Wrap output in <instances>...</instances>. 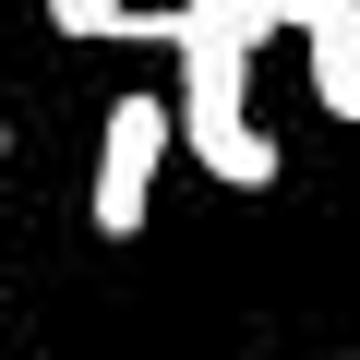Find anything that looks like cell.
<instances>
[{
  "label": "cell",
  "mask_w": 360,
  "mask_h": 360,
  "mask_svg": "<svg viewBox=\"0 0 360 360\" xmlns=\"http://www.w3.org/2000/svg\"><path fill=\"white\" fill-rule=\"evenodd\" d=\"M180 13V144H193L229 193H276V132L252 120V49L276 37L264 25V0H168Z\"/></svg>",
  "instance_id": "obj_1"
},
{
  "label": "cell",
  "mask_w": 360,
  "mask_h": 360,
  "mask_svg": "<svg viewBox=\"0 0 360 360\" xmlns=\"http://www.w3.org/2000/svg\"><path fill=\"white\" fill-rule=\"evenodd\" d=\"M168 144H180V108H168V96H120V108H108V132H96V240H132V229H144Z\"/></svg>",
  "instance_id": "obj_2"
},
{
  "label": "cell",
  "mask_w": 360,
  "mask_h": 360,
  "mask_svg": "<svg viewBox=\"0 0 360 360\" xmlns=\"http://www.w3.org/2000/svg\"><path fill=\"white\" fill-rule=\"evenodd\" d=\"M264 25H276V37H300L312 96H324L336 120H360V0H264Z\"/></svg>",
  "instance_id": "obj_3"
},
{
  "label": "cell",
  "mask_w": 360,
  "mask_h": 360,
  "mask_svg": "<svg viewBox=\"0 0 360 360\" xmlns=\"http://www.w3.org/2000/svg\"><path fill=\"white\" fill-rule=\"evenodd\" d=\"M49 25L84 37V49H180V13H168V0H49Z\"/></svg>",
  "instance_id": "obj_4"
},
{
  "label": "cell",
  "mask_w": 360,
  "mask_h": 360,
  "mask_svg": "<svg viewBox=\"0 0 360 360\" xmlns=\"http://www.w3.org/2000/svg\"><path fill=\"white\" fill-rule=\"evenodd\" d=\"M0 156H13V132H0Z\"/></svg>",
  "instance_id": "obj_5"
}]
</instances>
